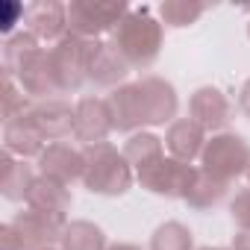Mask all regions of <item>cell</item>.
Here are the masks:
<instances>
[{"instance_id":"cell-1","label":"cell","mask_w":250,"mask_h":250,"mask_svg":"<svg viewBox=\"0 0 250 250\" xmlns=\"http://www.w3.org/2000/svg\"><path fill=\"white\" fill-rule=\"evenodd\" d=\"M109 106L115 115V130L136 136L142 127H159L174 124L180 109L177 91L162 77H142L139 83L121 85L109 94Z\"/></svg>"},{"instance_id":"cell-2","label":"cell","mask_w":250,"mask_h":250,"mask_svg":"<svg viewBox=\"0 0 250 250\" xmlns=\"http://www.w3.org/2000/svg\"><path fill=\"white\" fill-rule=\"evenodd\" d=\"M124 156L133 165L142 188H147L159 197H180L183 200L194 183V174H197V168H191L174 156H165V142L153 133L130 136V142L124 145Z\"/></svg>"},{"instance_id":"cell-3","label":"cell","mask_w":250,"mask_h":250,"mask_svg":"<svg viewBox=\"0 0 250 250\" xmlns=\"http://www.w3.org/2000/svg\"><path fill=\"white\" fill-rule=\"evenodd\" d=\"M83 156H85L83 183H85V188L91 194L121 197V194L130 191V186L136 180V171L127 162L124 150H118L109 142H100V145H85Z\"/></svg>"},{"instance_id":"cell-4","label":"cell","mask_w":250,"mask_h":250,"mask_svg":"<svg viewBox=\"0 0 250 250\" xmlns=\"http://www.w3.org/2000/svg\"><path fill=\"white\" fill-rule=\"evenodd\" d=\"M115 50L130 68H150L162 50V24L150 18L147 9H130L112 33Z\"/></svg>"},{"instance_id":"cell-5","label":"cell","mask_w":250,"mask_h":250,"mask_svg":"<svg viewBox=\"0 0 250 250\" xmlns=\"http://www.w3.org/2000/svg\"><path fill=\"white\" fill-rule=\"evenodd\" d=\"M65 227H68L65 215L30 206L27 212H21L15 221L3 227V241L6 250H47L53 247V241L62 238Z\"/></svg>"},{"instance_id":"cell-6","label":"cell","mask_w":250,"mask_h":250,"mask_svg":"<svg viewBox=\"0 0 250 250\" xmlns=\"http://www.w3.org/2000/svg\"><path fill=\"white\" fill-rule=\"evenodd\" d=\"M200 168L206 174H212L215 180L227 183V186L232 180L244 177L247 168H250V145H247V139L238 136V133H215L206 142L203 153H200Z\"/></svg>"},{"instance_id":"cell-7","label":"cell","mask_w":250,"mask_h":250,"mask_svg":"<svg viewBox=\"0 0 250 250\" xmlns=\"http://www.w3.org/2000/svg\"><path fill=\"white\" fill-rule=\"evenodd\" d=\"M127 12L130 9L124 3H71L68 6V30L77 39L94 42L100 33L115 30Z\"/></svg>"},{"instance_id":"cell-8","label":"cell","mask_w":250,"mask_h":250,"mask_svg":"<svg viewBox=\"0 0 250 250\" xmlns=\"http://www.w3.org/2000/svg\"><path fill=\"white\" fill-rule=\"evenodd\" d=\"M115 130V115L109 97H83L74 106V139L85 145H100Z\"/></svg>"},{"instance_id":"cell-9","label":"cell","mask_w":250,"mask_h":250,"mask_svg":"<svg viewBox=\"0 0 250 250\" xmlns=\"http://www.w3.org/2000/svg\"><path fill=\"white\" fill-rule=\"evenodd\" d=\"M188 112H191V121H197L200 127L209 133V130H224L227 124L232 121V103L229 97L215 88V85H203L191 94V103H188Z\"/></svg>"},{"instance_id":"cell-10","label":"cell","mask_w":250,"mask_h":250,"mask_svg":"<svg viewBox=\"0 0 250 250\" xmlns=\"http://www.w3.org/2000/svg\"><path fill=\"white\" fill-rule=\"evenodd\" d=\"M39 168H42V177L71 186L74 180H83L85 156H83V150H77L65 142H56V145L44 147V153L39 156Z\"/></svg>"},{"instance_id":"cell-11","label":"cell","mask_w":250,"mask_h":250,"mask_svg":"<svg viewBox=\"0 0 250 250\" xmlns=\"http://www.w3.org/2000/svg\"><path fill=\"white\" fill-rule=\"evenodd\" d=\"M30 121L36 124V130L44 142H59L65 136H74V109L71 103L65 100H47V103H39L33 109H27Z\"/></svg>"},{"instance_id":"cell-12","label":"cell","mask_w":250,"mask_h":250,"mask_svg":"<svg viewBox=\"0 0 250 250\" xmlns=\"http://www.w3.org/2000/svg\"><path fill=\"white\" fill-rule=\"evenodd\" d=\"M206 142H209L206 130L200 127L197 121H191V118H177L168 127V133H165V150H168V156H174V159H180L186 165H191V159H197L203 153Z\"/></svg>"},{"instance_id":"cell-13","label":"cell","mask_w":250,"mask_h":250,"mask_svg":"<svg viewBox=\"0 0 250 250\" xmlns=\"http://www.w3.org/2000/svg\"><path fill=\"white\" fill-rule=\"evenodd\" d=\"M127 74H130V65L124 62V56L115 50L112 42L109 44H103V42L94 44L91 62H88V83L94 88H121Z\"/></svg>"},{"instance_id":"cell-14","label":"cell","mask_w":250,"mask_h":250,"mask_svg":"<svg viewBox=\"0 0 250 250\" xmlns=\"http://www.w3.org/2000/svg\"><path fill=\"white\" fill-rule=\"evenodd\" d=\"M6 150L18 156H33L44 153V139L39 136L36 124L30 121L27 112H21L15 121H6Z\"/></svg>"},{"instance_id":"cell-15","label":"cell","mask_w":250,"mask_h":250,"mask_svg":"<svg viewBox=\"0 0 250 250\" xmlns=\"http://www.w3.org/2000/svg\"><path fill=\"white\" fill-rule=\"evenodd\" d=\"M227 183H221V180H215L212 174H206L203 168H197V174H194V183H191V188L186 191V206H191V209H197V212H206V209H215L224 197H227Z\"/></svg>"},{"instance_id":"cell-16","label":"cell","mask_w":250,"mask_h":250,"mask_svg":"<svg viewBox=\"0 0 250 250\" xmlns=\"http://www.w3.org/2000/svg\"><path fill=\"white\" fill-rule=\"evenodd\" d=\"M27 203L33 209H47V212L65 215L71 209V191H68V186H62L56 180L39 177L36 186H33V191H30V197H27Z\"/></svg>"},{"instance_id":"cell-17","label":"cell","mask_w":250,"mask_h":250,"mask_svg":"<svg viewBox=\"0 0 250 250\" xmlns=\"http://www.w3.org/2000/svg\"><path fill=\"white\" fill-rule=\"evenodd\" d=\"M62 250H109L106 235L91 221H71L59 238Z\"/></svg>"},{"instance_id":"cell-18","label":"cell","mask_w":250,"mask_h":250,"mask_svg":"<svg viewBox=\"0 0 250 250\" xmlns=\"http://www.w3.org/2000/svg\"><path fill=\"white\" fill-rule=\"evenodd\" d=\"M36 174L27 162H15V159H3V177H0V188L9 200H27L33 186H36Z\"/></svg>"},{"instance_id":"cell-19","label":"cell","mask_w":250,"mask_h":250,"mask_svg":"<svg viewBox=\"0 0 250 250\" xmlns=\"http://www.w3.org/2000/svg\"><path fill=\"white\" fill-rule=\"evenodd\" d=\"M30 24L39 39H65L68 30V9L65 6H33L30 9Z\"/></svg>"},{"instance_id":"cell-20","label":"cell","mask_w":250,"mask_h":250,"mask_svg":"<svg viewBox=\"0 0 250 250\" xmlns=\"http://www.w3.org/2000/svg\"><path fill=\"white\" fill-rule=\"evenodd\" d=\"M150 250H194V238L191 229L180 221H165L153 238H150Z\"/></svg>"},{"instance_id":"cell-21","label":"cell","mask_w":250,"mask_h":250,"mask_svg":"<svg viewBox=\"0 0 250 250\" xmlns=\"http://www.w3.org/2000/svg\"><path fill=\"white\" fill-rule=\"evenodd\" d=\"M203 12V3H162V18L168 27H191Z\"/></svg>"},{"instance_id":"cell-22","label":"cell","mask_w":250,"mask_h":250,"mask_svg":"<svg viewBox=\"0 0 250 250\" xmlns=\"http://www.w3.org/2000/svg\"><path fill=\"white\" fill-rule=\"evenodd\" d=\"M229 212H232L235 227L244 229V232H250V188H244V191H238V194L232 197Z\"/></svg>"},{"instance_id":"cell-23","label":"cell","mask_w":250,"mask_h":250,"mask_svg":"<svg viewBox=\"0 0 250 250\" xmlns=\"http://www.w3.org/2000/svg\"><path fill=\"white\" fill-rule=\"evenodd\" d=\"M238 109L250 118V80L241 85V94H238Z\"/></svg>"},{"instance_id":"cell-24","label":"cell","mask_w":250,"mask_h":250,"mask_svg":"<svg viewBox=\"0 0 250 250\" xmlns=\"http://www.w3.org/2000/svg\"><path fill=\"white\" fill-rule=\"evenodd\" d=\"M232 250H250V232L238 229V232L232 235Z\"/></svg>"},{"instance_id":"cell-25","label":"cell","mask_w":250,"mask_h":250,"mask_svg":"<svg viewBox=\"0 0 250 250\" xmlns=\"http://www.w3.org/2000/svg\"><path fill=\"white\" fill-rule=\"evenodd\" d=\"M109 250H142L139 244H127V241H124V244H112Z\"/></svg>"},{"instance_id":"cell-26","label":"cell","mask_w":250,"mask_h":250,"mask_svg":"<svg viewBox=\"0 0 250 250\" xmlns=\"http://www.w3.org/2000/svg\"><path fill=\"white\" fill-rule=\"evenodd\" d=\"M244 177H247V188H250V168H247V174H244Z\"/></svg>"},{"instance_id":"cell-27","label":"cell","mask_w":250,"mask_h":250,"mask_svg":"<svg viewBox=\"0 0 250 250\" xmlns=\"http://www.w3.org/2000/svg\"><path fill=\"white\" fill-rule=\"evenodd\" d=\"M200 250H224V247H200Z\"/></svg>"},{"instance_id":"cell-28","label":"cell","mask_w":250,"mask_h":250,"mask_svg":"<svg viewBox=\"0 0 250 250\" xmlns=\"http://www.w3.org/2000/svg\"><path fill=\"white\" fill-rule=\"evenodd\" d=\"M47 250H53V247H47Z\"/></svg>"},{"instance_id":"cell-29","label":"cell","mask_w":250,"mask_h":250,"mask_svg":"<svg viewBox=\"0 0 250 250\" xmlns=\"http://www.w3.org/2000/svg\"><path fill=\"white\" fill-rule=\"evenodd\" d=\"M247 33H250V27H247Z\"/></svg>"}]
</instances>
